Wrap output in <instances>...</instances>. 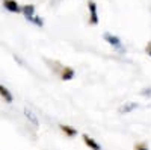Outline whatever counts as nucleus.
<instances>
[{
    "instance_id": "1",
    "label": "nucleus",
    "mask_w": 151,
    "mask_h": 150,
    "mask_svg": "<svg viewBox=\"0 0 151 150\" xmlns=\"http://www.w3.org/2000/svg\"><path fill=\"white\" fill-rule=\"evenodd\" d=\"M21 14L24 15V18H26L27 21H30L32 24H35V26H38V28L44 26L42 18L35 14V6L33 5H24V6H21Z\"/></svg>"
},
{
    "instance_id": "7",
    "label": "nucleus",
    "mask_w": 151,
    "mask_h": 150,
    "mask_svg": "<svg viewBox=\"0 0 151 150\" xmlns=\"http://www.w3.org/2000/svg\"><path fill=\"white\" fill-rule=\"evenodd\" d=\"M0 97H2L3 102H6V103H12V102H14V96H12V93L2 83H0Z\"/></svg>"
},
{
    "instance_id": "8",
    "label": "nucleus",
    "mask_w": 151,
    "mask_h": 150,
    "mask_svg": "<svg viewBox=\"0 0 151 150\" xmlns=\"http://www.w3.org/2000/svg\"><path fill=\"white\" fill-rule=\"evenodd\" d=\"M59 129H60L62 132H64V135H67L68 138H73V136L77 135V129L73 128V126H68V124H60Z\"/></svg>"
},
{
    "instance_id": "6",
    "label": "nucleus",
    "mask_w": 151,
    "mask_h": 150,
    "mask_svg": "<svg viewBox=\"0 0 151 150\" xmlns=\"http://www.w3.org/2000/svg\"><path fill=\"white\" fill-rule=\"evenodd\" d=\"M104 40L107 41V44H110L112 47H115L118 50H122V44H121V40L118 36L112 35V33H104Z\"/></svg>"
},
{
    "instance_id": "12",
    "label": "nucleus",
    "mask_w": 151,
    "mask_h": 150,
    "mask_svg": "<svg viewBox=\"0 0 151 150\" xmlns=\"http://www.w3.org/2000/svg\"><path fill=\"white\" fill-rule=\"evenodd\" d=\"M145 50H147V53H148V55L151 56V43H150V44L147 46V49H145Z\"/></svg>"
},
{
    "instance_id": "3",
    "label": "nucleus",
    "mask_w": 151,
    "mask_h": 150,
    "mask_svg": "<svg viewBox=\"0 0 151 150\" xmlns=\"http://www.w3.org/2000/svg\"><path fill=\"white\" fill-rule=\"evenodd\" d=\"M3 8L12 14H20L21 12V6L18 5L17 0H3Z\"/></svg>"
},
{
    "instance_id": "2",
    "label": "nucleus",
    "mask_w": 151,
    "mask_h": 150,
    "mask_svg": "<svg viewBox=\"0 0 151 150\" xmlns=\"http://www.w3.org/2000/svg\"><path fill=\"white\" fill-rule=\"evenodd\" d=\"M88 12H89V24L92 26H97L100 18H98V9H97V5L95 2H88Z\"/></svg>"
},
{
    "instance_id": "11",
    "label": "nucleus",
    "mask_w": 151,
    "mask_h": 150,
    "mask_svg": "<svg viewBox=\"0 0 151 150\" xmlns=\"http://www.w3.org/2000/svg\"><path fill=\"white\" fill-rule=\"evenodd\" d=\"M134 150H150V149H148V146L145 143H139V144L134 146Z\"/></svg>"
},
{
    "instance_id": "9",
    "label": "nucleus",
    "mask_w": 151,
    "mask_h": 150,
    "mask_svg": "<svg viewBox=\"0 0 151 150\" xmlns=\"http://www.w3.org/2000/svg\"><path fill=\"white\" fill-rule=\"evenodd\" d=\"M136 108V105L134 103H130V105H127V106H122L121 109H119V112H124V114H127V112H130L132 109H134Z\"/></svg>"
},
{
    "instance_id": "4",
    "label": "nucleus",
    "mask_w": 151,
    "mask_h": 150,
    "mask_svg": "<svg viewBox=\"0 0 151 150\" xmlns=\"http://www.w3.org/2000/svg\"><path fill=\"white\" fill-rule=\"evenodd\" d=\"M74 74H76L74 70L71 67H67V65H62L60 70H59V78L62 80H71L74 78Z\"/></svg>"
},
{
    "instance_id": "10",
    "label": "nucleus",
    "mask_w": 151,
    "mask_h": 150,
    "mask_svg": "<svg viewBox=\"0 0 151 150\" xmlns=\"http://www.w3.org/2000/svg\"><path fill=\"white\" fill-rule=\"evenodd\" d=\"M24 114H26V117H27L29 120H32V121H33V123L36 124V118H35V115L32 114V112H30L29 109H24Z\"/></svg>"
},
{
    "instance_id": "5",
    "label": "nucleus",
    "mask_w": 151,
    "mask_h": 150,
    "mask_svg": "<svg viewBox=\"0 0 151 150\" xmlns=\"http://www.w3.org/2000/svg\"><path fill=\"white\" fill-rule=\"evenodd\" d=\"M82 140H83V143H85V146L89 149V150H101V146H100L94 138H91L89 135H82Z\"/></svg>"
}]
</instances>
